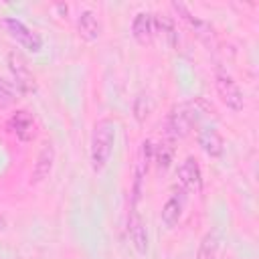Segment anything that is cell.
I'll return each instance as SVG.
<instances>
[{
    "mask_svg": "<svg viewBox=\"0 0 259 259\" xmlns=\"http://www.w3.org/2000/svg\"><path fill=\"white\" fill-rule=\"evenodd\" d=\"M132 36L136 38L138 45L142 47H150L154 42V14L140 10L134 20H132Z\"/></svg>",
    "mask_w": 259,
    "mask_h": 259,
    "instance_id": "obj_12",
    "label": "cell"
},
{
    "mask_svg": "<svg viewBox=\"0 0 259 259\" xmlns=\"http://www.w3.org/2000/svg\"><path fill=\"white\" fill-rule=\"evenodd\" d=\"M154 36H158L166 47L176 49L178 28L174 24V18L168 14H154Z\"/></svg>",
    "mask_w": 259,
    "mask_h": 259,
    "instance_id": "obj_13",
    "label": "cell"
},
{
    "mask_svg": "<svg viewBox=\"0 0 259 259\" xmlns=\"http://www.w3.org/2000/svg\"><path fill=\"white\" fill-rule=\"evenodd\" d=\"M125 231H127V237H130L132 247L136 249V253L146 255L148 249H150V237H148V229H146V223H144L138 206H130Z\"/></svg>",
    "mask_w": 259,
    "mask_h": 259,
    "instance_id": "obj_9",
    "label": "cell"
},
{
    "mask_svg": "<svg viewBox=\"0 0 259 259\" xmlns=\"http://www.w3.org/2000/svg\"><path fill=\"white\" fill-rule=\"evenodd\" d=\"M113 144H115V121L109 117L97 119L89 142V160H91V170L95 174L103 172L105 166L109 164Z\"/></svg>",
    "mask_w": 259,
    "mask_h": 259,
    "instance_id": "obj_1",
    "label": "cell"
},
{
    "mask_svg": "<svg viewBox=\"0 0 259 259\" xmlns=\"http://www.w3.org/2000/svg\"><path fill=\"white\" fill-rule=\"evenodd\" d=\"M14 101H16V87L4 77H0V109L10 107Z\"/></svg>",
    "mask_w": 259,
    "mask_h": 259,
    "instance_id": "obj_19",
    "label": "cell"
},
{
    "mask_svg": "<svg viewBox=\"0 0 259 259\" xmlns=\"http://www.w3.org/2000/svg\"><path fill=\"white\" fill-rule=\"evenodd\" d=\"M55 158H57V150L53 146V142H45L36 154V160H34V166H32V174H30V184L36 186V184H42L51 172H53V166H55Z\"/></svg>",
    "mask_w": 259,
    "mask_h": 259,
    "instance_id": "obj_10",
    "label": "cell"
},
{
    "mask_svg": "<svg viewBox=\"0 0 259 259\" xmlns=\"http://www.w3.org/2000/svg\"><path fill=\"white\" fill-rule=\"evenodd\" d=\"M196 140H198L200 150H202L206 156H210V158L223 156V152H225V142H223V136H221L214 127H202V130H198Z\"/></svg>",
    "mask_w": 259,
    "mask_h": 259,
    "instance_id": "obj_14",
    "label": "cell"
},
{
    "mask_svg": "<svg viewBox=\"0 0 259 259\" xmlns=\"http://www.w3.org/2000/svg\"><path fill=\"white\" fill-rule=\"evenodd\" d=\"M184 202H186V192L184 190H174L166 198V202L162 204V212H160V219H162L166 229H174L180 223L182 212H184Z\"/></svg>",
    "mask_w": 259,
    "mask_h": 259,
    "instance_id": "obj_11",
    "label": "cell"
},
{
    "mask_svg": "<svg viewBox=\"0 0 259 259\" xmlns=\"http://www.w3.org/2000/svg\"><path fill=\"white\" fill-rule=\"evenodd\" d=\"M172 6V10L194 30V34L206 45V47H212L214 45V28H212V24L208 22V20H204V18H200V16H196V14H192L190 10H188V6L186 4H182V2H172L170 4Z\"/></svg>",
    "mask_w": 259,
    "mask_h": 259,
    "instance_id": "obj_7",
    "label": "cell"
},
{
    "mask_svg": "<svg viewBox=\"0 0 259 259\" xmlns=\"http://www.w3.org/2000/svg\"><path fill=\"white\" fill-rule=\"evenodd\" d=\"M77 30H79V36H83L85 40H97L101 36V22L97 18V14L89 8L81 10L77 14Z\"/></svg>",
    "mask_w": 259,
    "mask_h": 259,
    "instance_id": "obj_15",
    "label": "cell"
},
{
    "mask_svg": "<svg viewBox=\"0 0 259 259\" xmlns=\"http://www.w3.org/2000/svg\"><path fill=\"white\" fill-rule=\"evenodd\" d=\"M174 140L172 138H162L156 146H154V164H156V168H158V172H166L168 168H170V164H172V160H174V152H176V148H174Z\"/></svg>",
    "mask_w": 259,
    "mask_h": 259,
    "instance_id": "obj_16",
    "label": "cell"
},
{
    "mask_svg": "<svg viewBox=\"0 0 259 259\" xmlns=\"http://www.w3.org/2000/svg\"><path fill=\"white\" fill-rule=\"evenodd\" d=\"M2 26L6 28V32L22 49H26L28 53H40V49H42V36L36 30H32L28 24H24L20 18L6 16V18H2Z\"/></svg>",
    "mask_w": 259,
    "mask_h": 259,
    "instance_id": "obj_5",
    "label": "cell"
},
{
    "mask_svg": "<svg viewBox=\"0 0 259 259\" xmlns=\"http://www.w3.org/2000/svg\"><path fill=\"white\" fill-rule=\"evenodd\" d=\"M150 111H152V97L148 93H140L134 99V117L142 123V121H146V117L150 115Z\"/></svg>",
    "mask_w": 259,
    "mask_h": 259,
    "instance_id": "obj_18",
    "label": "cell"
},
{
    "mask_svg": "<svg viewBox=\"0 0 259 259\" xmlns=\"http://www.w3.org/2000/svg\"><path fill=\"white\" fill-rule=\"evenodd\" d=\"M6 65H8V71L12 73V79H14V87L20 91V93H34L36 91V77L32 73V69L28 67V61L24 59L22 53L18 51H10L6 55Z\"/></svg>",
    "mask_w": 259,
    "mask_h": 259,
    "instance_id": "obj_4",
    "label": "cell"
},
{
    "mask_svg": "<svg viewBox=\"0 0 259 259\" xmlns=\"http://www.w3.org/2000/svg\"><path fill=\"white\" fill-rule=\"evenodd\" d=\"M176 178L180 184V190L186 194H200L202 190V170L198 166V160L194 156H188L180 162L176 170Z\"/></svg>",
    "mask_w": 259,
    "mask_h": 259,
    "instance_id": "obj_6",
    "label": "cell"
},
{
    "mask_svg": "<svg viewBox=\"0 0 259 259\" xmlns=\"http://www.w3.org/2000/svg\"><path fill=\"white\" fill-rule=\"evenodd\" d=\"M214 89H217L221 101L231 111H243V107H245L243 89L239 87V83L235 81V77L231 73H227L225 69H221V67L214 71Z\"/></svg>",
    "mask_w": 259,
    "mask_h": 259,
    "instance_id": "obj_3",
    "label": "cell"
},
{
    "mask_svg": "<svg viewBox=\"0 0 259 259\" xmlns=\"http://www.w3.org/2000/svg\"><path fill=\"white\" fill-rule=\"evenodd\" d=\"M200 97L192 99V101H184V103H178L170 109L168 117H166V123H164V136L166 138H172L174 142L180 140V138H186L192 127L196 125L198 117H200Z\"/></svg>",
    "mask_w": 259,
    "mask_h": 259,
    "instance_id": "obj_2",
    "label": "cell"
},
{
    "mask_svg": "<svg viewBox=\"0 0 259 259\" xmlns=\"http://www.w3.org/2000/svg\"><path fill=\"white\" fill-rule=\"evenodd\" d=\"M219 257V239L214 233H206V237L200 243L198 259H217Z\"/></svg>",
    "mask_w": 259,
    "mask_h": 259,
    "instance_id": "obj_17",
    "label": "cell"
},
{
    "mask_svg": "<svg viewBox=\"0 0 259 259\" xmlns=\"http://www.w3.org/2000/svg\"><path fill=\"white\" fill-rule=\"evenodd\" d=\"M6 130L8 134H12L18 142H32L36 138V119L28 109H16L8 121H6Z\"/></svg>",
    "mask_w": 259,
    "mask_h": 259,
    "instance_id": "obj_8",
    "label": "cell"
}]
</instances>
